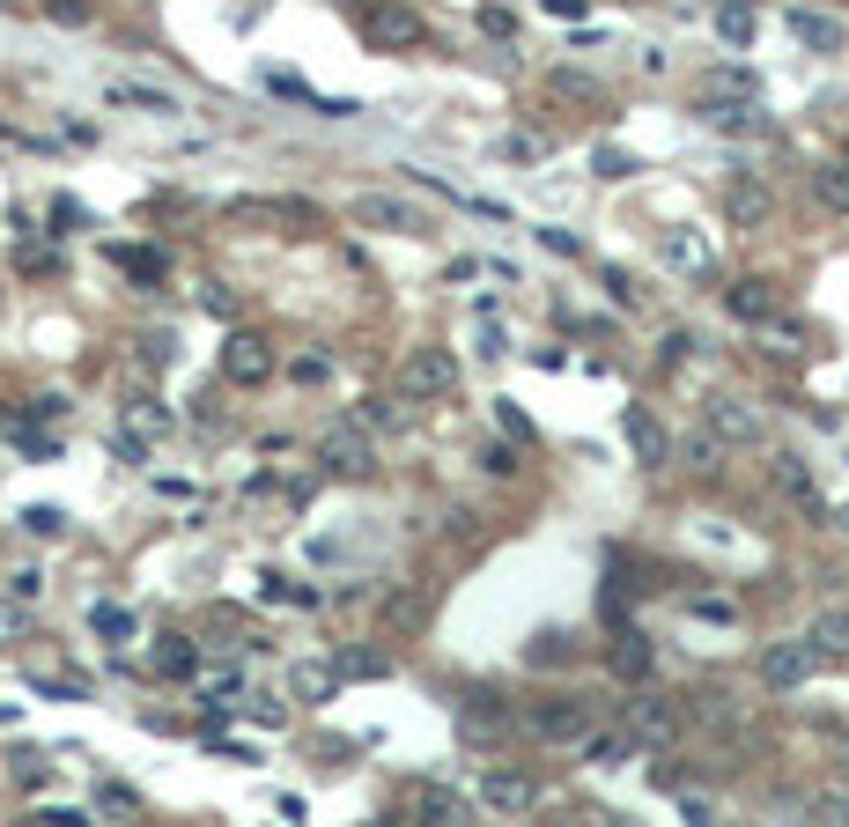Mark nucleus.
Here are the masks:
<instances>
[{"instance_id": "f257e3e1", "label": "nucleus", "mask_w": 849, "mask_h": 827, "mask_svg": "<svg viewBox=\"0 0 849 827\" xmlns=\"http://www.w3.org/2000/svg\"><path fill=\"white\" fill-rule=\"evenodd\" d=\"M391 391L413 399V407L451 399V391H459V355H451V347H413L407 363H399V377H391Z\"/></svg>"}, {"instance_id": "f03ea898", "label": "nucleus", "mask_w": 849, "mask_h": 827, "mask_svg": "<svg viewBox=\"0 0 849 827\" xmlns=\"http://www.w3.org/2000/svg\"><path fill=\"white\" fill-rule=\"evenodd\" d=\"M318 465H325L333 481H369V473H377V437H369L363 421H333V429L318 437Z\"/></svg>"}, {"instance_id": "7ed1b4c3", "label": "nucleus", "mask_w": 849, "mask_h": 827, "mask_svg": "<svg viewBox=\"0 0 849 827\" xmlns=\"http://www.w3.org/2000/svg\"><path fill=\"white\" fill-rule=\"evenodd\" d=\"M621 731H628V747H665V739L679 731V702H673V695L635 687L628 702H621Z\"/></svg>"}, {"instance_id": "20e7f679", "label": "nucleus", "mask_w": 849, "mask_h": 827, "mask_svg": "<svg viewBox=\"0 0 849 827\" xmlns=\"http://www.w3.org/2000/svg\"><path fill=\"white\" fill-rule=\"evenodd\" d=\"M813 665H820V657H813V643H805V635H791V643H769V651H761V687H769V695H798V687L813 680Z\"/></svg>"}, {"instance_id": "39448f33", "label": "nucleus", "mask_w": 849, "mask_h": 827, "mask_svg": "<svg viewBox=\"0 0 849 827\" xmlns=\"http://www.w3.org/2000/svg\"><path fill=\"white\" fill-rule=\"evenodd\" d=\"M621 437H628V451H635V465H643V473L673 465V437H665V421H657L651 407H628V414H621Z\"/></svg>"}, {"instance_id": "423d86ee", "label": "nucleus", "mask_w": 849, "mask_h": 827, "mask_svg": "<svg viewBox=\"0 0 849 827\" xmlns=\"http://www.w3.org/2000/svg\"><path fill=\"white\" fill-rule=\"evenodd\" d=\"M363 30H369V45H421V37H429V23L413 15L407 0H377V8H363Z\"/></svg>"}, {"instance_id": "0eeeda50", "label": "nucleus", "mask_w": 849, "mask_h": 827, "mask_svg": "<svg viewBox=\"0 0 849 827\" xmlns=\"http://www.w3.org/2000/svg\"><path fill=\"white\" fill-rule=\"evenodd\" d=\"M525 724H533L547 747H583V739H591V709L583 702H533Z\"/></svg>"}, {"instance_id": "6e6552de", "label": "nucleus", "mask_w": 849, "mask_h": 827, "mask_svg": "<svg viewBox=\"0 0 849 827\" xmlns=\"http://www.w3.org/2000/svg\"><path fill=\"white\" fill-rule=\"evenodd\" d=\"M222 377H229V385H267L273 347L259 341V333H229V341H222Z\"/></svg>"}, {"instance_id": "1a4fd4ad", "label": "nucleus", "mask_w": 849, "mask_h": 827, "mask_svg": "<svg viewBox=\"0 0 849 827\" xmlns=\"http://www.w3.org/2000/svg\"><path fill=\"white\" fill-rule=\"evenodd\" d=\"M702 429H717V437L739 451V443H761V414H753V399H739V391H717L702 414Z\"/></svg>"}, {"instance_id": "9d476101", "label": "nucleus", "mask_w": 849, "mask_h": 827, "mask_svg": "<svg viewBox=\"0 0 849 827\" xmlns=\"http://www.w3.org/2000/svg\"><path fill=\"white\" fill-rule=\"evenodd\" d=\"M533 798H539V783L525 776V769H487V776H481V805H487V813H525Z\"/></svg>"}, {"instance_id": "9b49d317", "label": "nucleus", "mask_w": 849, "mask_h": 827, "mask_svg": "<svg viewBox=\"0 0 849 827\" xmlns=\"http://www.w3.org/2000/svg\"><path fill=\"white\" fill-rule=\"evenodd\" d=\"M805 643H813L820 665H849V606H820L813 629H805Z\"/></svg>"}, {"instance_id": "f8f14e48", "label": "nucleus", "mask_w": 849, "mask_h": 827, "mask_svg": "<svg viewBox=\"0 0 849 827\" xmlns=\"http://www.w3.org/2000/svg\"><path fill=\"white\" fill-rule=\"evenodd\" d=\"M665 267L687 273V281H717V251H709V237H695V229H673V237H665Z\"/></svg>"}, {"instance_id": "ddd939ff", "label": "nucleus", "mask_w": 849, "mask_h": 827, "mask_svg": "<svg viewBox=\"0 0 849 827\" xmlns=\"http://www.w3.org/2000/svg\"><path fill=\"white\" fill-rule=\"evenodd\" d=\"M791 37H798L805 52H820V60H827V52H842V45H849V30L835 23L827 8H791Z\"/></svg>"}, {"instance_id": "4468645a", "label": "nucleus", "mask_w": 849, "mask_h": 827, "mask_svg": "<svg viewBox=\"0 0 849 827\" xmlns=\"http://www.w3.org/2000/svg\"><path fill=\"white\" fill-rule=\"evenodd\" d=\"M673 459H687V473H695V481H717V473H724V459H731V443L717 437V429H695L687 443H673Z\"/></svg>"}, {"instance_id": "2eb2a0df", "label": "nucleus", "mask_w": 849, "mask_h": 827, "mask_svg": "<svg viewBox=\"0 0 849 827\" xmlns=\"http://www.w3.org/2000/svg\"><path fill=\"white\" fill-rule=\"evenodd\" d=\"M289 695H295V702H333V695H340L333 657H303V665H289Z\"/></svg>"}, {"instance_id": "dca6fc26", "label": "nucleus", "mask_w": 849, "mask_h": 827, "mask_svg": "<svg viewBox=\"0 0 849 827\" xmlns=\"http://www.w3.org/2000/svg\"><path fill=\"white\" fill-rule=\"evenodd\" d=\"M695 89H702V104H753L761 97V82H753L746 67H709Z\"/></svg>"}, {"instance_id": "f3484780", "label": "nucleus", "mask_w": 849, "mask_h": 827, "mask_svg": "<svg viewBox=\"0 0 849 827\" xmlns=\"http://www.w3.org/2000/svg\"><path fill=\"white\" fill-rule=\"evenodd\" d=\"M459 724H465L473 747H487V739L509 724V702H495V695H465V702H459Z\"/></svg>"}, {"instance_id": "a211bd4d", "label": "nucleus", "mask_w": 849, "mask_h": 827, "mask_svg": "<svg viewBox=\"0 0 849 827\" xmlns=\"http://www.w3.org/2000/svg\"><path fill=\"white\" fill-rule=\"evenodd\" d=\"M333 673H340V680H385V673H391V651H377V643H340V651H333Z\"/></svg>"}, {"instance_id": "6ab92c4d", "label": "nucleus", "mask_w": 849, "mask_h": 827, "mask_svg": "<svg viewBox=\"0 0 849 827\" xmlns=\"http://www.w3.org/2000/svg\"><path fill=\"white\" fill-rule=\"evenodd\" d=\"M407 813H413V820H465V798L451 791V783H413Z\"/></svg>"}, {"instance_id": "aec40b11", "label": "nucleus", "mask_w": 849, "mask_h": 827, "mask_svg": "<svg viewBox=\"0 0 849 827\" xmlns=\"http://www.w3.org/2000/svg\"><path fill=\"white\" fill-rule=\"evenodd\" d=\"M724 303H731L739 325H769V318H776V289H769V281H731Z\"/></svg>"}, {"instance_id": "412c9836", "label": "nucleus", "mask_w": 849, "mask_h": 827, "mask_svg": "<svg viewBox=\"0 0 849 827\" xmlns=\"http://www.w3.org/2000/svg\"><path fill=\"white\" fill-rule=\"evenodd\" d=\"M421 621H429V591H421V584H391V591H385V629L413 635Z\"/></svg>"}, {"instance_id": "4be33fe9", "label": "nucleus", "mask_w": 849, "mask_h": 827, "mask_svg": "<svg viewBox=\"0 0 849 827\" xmlns=\"http://www.w3.org/2000/svg\"><path fill=\"white\" fill-rule=\"evenodd\" d=\"M776 487L798 503L805 517H827V503H820V487H813V473H805V459H791V451H783V459H776Z\"/></svg>"}, {"instance_id": "5701e85b", "label": "nucleus", "mask_w": 849, "mask_h": 827, "mask_svg": "<svg viewBox=\"0 0 849 827\" xmlns=\"http://www.w3.org/2000/svg\"><path fill=\"white\" fill-rule=\"evenodd\" d=\"M606 665H613V680H643V673H651V635L621 629V635L606 643Z\"/></svg>"}, {"instance_id": "b1692460", "label": "nucleus", "mask_w": 849, "mask_h": 827, "mask_svg": "<svg viewBox=\"0 0 849 827\" xmlns=\"http://www.w3.org/2000/svg\"><path fill=\"white\" fill-rule=\"evenodd\" d=\"M724 207H731V222H739V229H761V222L776 215L769 185H753V178H739V185H731V193H724Z\"/></svg>"}, {"instance_id": "393cba45", "label": "nucleus", "mask_w": 849, "mask_h": 827, "mask_svg": "<svg viewBox=\"0 0 849 827\" xmlns=\"http://www.w3.org/2000/svg\"><path fill=\"white\" fill-rule=\"evenodd\" d=\"M155 673H163V680H200V643L163 635V643H155Z\"/></svg>"}, {"instance_id": "a878e982", "label": "nucleus", "mask_w": 849, "mask_h": 827, "mask_svg": "<svg viewBox=\"0 0 849 827\" xmlns=\"http://www.w3.org/2000/svg\"><path fill=\"white\" fill-rule=\"evenodd\" d=\"M355 222H369V229H413L407 200H391V193H363L355 200Z\"/></svg>"}, {"instance_id": "bb28decb", "label": "nucleus", "mask_w": 849, "mask_h": 827, "mask_svg": "<svg viewBox=\"0 0 849 827\" xmlns=\"http://www.w3.org/2000/svg\"><path fill=\"white\" fill-rule=\"evenodd\" d=\"M702 119L717 126V133H769V119H761L753 104H702Z\"/></svg>"}, {"instance_id": "cd10ccee", "label": "nucleus", "mask_w": 849, "mask_h": 827, "mask_svg": "<svg viewBox=\"0 0 849 827\" xmlns=\"http://www.w3.org/2000/svg\"><path fill=\"white\" fill-rule=\"evenodd\" d=\"M111 104H133V111H155V119L178 111V97H170V89H148V82H111Z\"/></svg>"}, {"instance_id": "c85d7f7f", "label": "nucleus", "mask_w": 849, "mask_h": 827, "mask_svg": "<svg viewBox=\"0 0 849 827\" xmlns=\"http://www.w3.org/2000/svg\"><path fill=\"white\" fill-rule=\"evenodd\" d=\"M813 193H820L835 215H849V163H820V171H813Z\"/></svg>"}, {"instance_id": "c756f323", "label": "nucleus", "mask_w": 849, "mask_h": 827, "mask_svg": "<svg viewBox=\"0 0 849 827\" xmlns=\"http://www.w3.org/2000/svg\"><path fill=\"white\" fill-rule=\"evenodd\" d=\"M717 37H724V45H753V0H724V15H717Z\"/></svg>"}, {"instance_id": "7c9ffc66", "label": "nucleus", "mask_w": 849, "mask_h": 827, "mask_svg": "<svg viewBox=\"0 0 849 827\" xmlns=\"http://www.w3.org/2000/svg\"><path fill=\"white\" fill-rule=\"evenodd\" d=\"M259 599H267V606H318V591L311 584H289V577H259Z\"/></svg>"}, {"instance_id": "2f4dec72", "label": "nucleus", "mask_w": 849, "mask_h": 827, "mask_svg": "<svg viewBox=\"0 0 849 827\" xmlns=\"http://www.w3.org/2000/svg\"><path fill=\"white\" fill-rule=\"evenodd\" d=\"M89 629H97L104 643H133V613H126V606H111V599H104V606H89Z\"/></svg>"}, {"instance_id": "473e14b6", "label": "nucleus", "mask_w": 849, "mask_h": 827, "mask_svg": "<svg viewBox=\"0 0 849 827\" xmlns=\"http://www.w3.org/2000/svg\"><path fill=\"white\" fill-rule=\"evenodd\" d=\"M126 429H133V437H170V407H155V399H133V407H126Z\"/></svg>"}, {"instance_id": "72a5a7b5", "label": "nucleus", "mask_w": 849, "mask_h": 827, "mask_svg": "<svg viewBox=\"0 0 849 827\" xmlns=\"http://www.w3.org/2000/svg\"><path fill=\"white\" fill-rule=\"evenodd\" d=\"M45 15L60 30H82V23H97V0H45Z\"/></svg>"}, {"instance_id": "f704fd0d", "label": "nucleus", "mask_w": 849, "mask_h": 827, "mask_svg": "<svg viewBox=\"0 0 849 827\" xmlns=\"http://www.w3.org/2000/svg\"><path fill=\"white\" fill-rule=\"evenodd\" d=\"M569 651H577V643H569L561 629H539V635H533V651H525V657H533V665H561Z\"/></svg>"}, {"instance_id": "c9c22d12", "label": "nucleus", "mask_w": 849, "mask_h": 827, "mask_svg": "<svg viewBox=\"0 0 849 827\" xmlns=\"http://www.w3.org/2000/svg\"><path fill=\"white\" fill-rule=\"evenodd\" d=\"M347 421H363L369 437H377V429H399V407H391V399H363V407L347 414Z\"/></svg>"}, {"instance_id": "e433bc0d", "label": "nucleus", "mask_w": 849, "mask_h": 827, "mask_svg": "<svg viewBox=\"0 0 849 827\" xmlns=\"http://www.w3.org/2000/svg\"><path fill=\"white\" fill-rule=\"evenodd\" d=\"M591 171H599V178H635V155H628V148H613V141H599Z\"/></svg>"}, {"instance_id": "4c0bfd02", "label": "nucleus", "mask_w": 849, "mask_h": 827, "mask_svg": "<svg viewBox=\"0 0 849 827\" xmlns=\"http://www.w3.org/2000/svg\"><path fill=\"white\" fill-rule=\"evenodd\" d=\"M599 289H606V296H613V303H621V311H628V318L643 311V296H635V281H628V273H621V267H606V273H599Z\"/></svg>"}, {"instance_id": "58836bf2", "label": "nucleus", "mask_w": 849, "mask_h": 827, "mask_svg": "<svg viewBox=\"0 0 849 827\" xmlns=\"http://www.w3.org/2000/svg\"><path fill=\"white\" fill-rule=\"evenodd\" d=\"M555 97H569V104H599V82H591V74H569V67H561V74H555Z\"/></svg>"}, {"instance_id": "ea45409f", "label": "nucleus", "mask_w": 849, "mask_h": 827, "mask_svg": "<svg viewBox=\"0 0 849 827\" xmlns=\"http://www.w3.org/2000/svg\"><path fill=\"white\" fill-rule=\"evenodd\" d=\"M495 155H503V163H539V133H503Z\"/></svg>"}, {"instance_id": "a19ab883", "label": "nucleus", "mask_w": 849, "mask_h": 827, "mask_svg": "<svg viewBox=\"0 0 849 827\" xmlns=\"http://www.w3.org/2000/svg\"><path fill=\"white\" fill-rule=\"evenodd\" d=\"M687 613H695V621H709V629H731V621H739V606H731V599H687Z\"/></svg>"}, {"instance_id": "79ce46f5", "label": "nucleus", "mask_w": 849, "mask_h": 827, "mask_svg": "<svg viewBox=\"0 0 849 827\" xmlns=\"http://www.w3.org/2000/svg\"><path fill=\"white\" fill-rule=\"evenodd\" d=\"M23 533H37V539H60V533H67V517L52 511V503H37V511H23Z\"/></svg>"}, {"instance_id": "37998d69", "label": "nucleus", "mask_w": 849, "mask_h": 827, "mask_svg": "<svg viewBox=\"0 0 849 827\" xmlns=\"http://www.w3.org/2000/svg\"><path fill=\"white\" fill-rule=\"evenodd\" d=\"M481 30H487V37H495V45H509V37H517V15H509V8H495V0H487V8H481Z\"/></svg>"}, {"instance_id": "c03bdc74", "label": "nucleus", "mask_w": 849, "mask_h": 827, "mask_svg": "<svg viewBox=\"0 0 849 827\" xmlns=\"http://www.w3.org/2000/svg\"><path fill=\"white\" fill-rule=\"evenodd\" d=\"M126 273H141V281H163V251H119Z\"/></svg>"}, {"instance_id": "a18cd8bd", "label": "nucleus", "mask_w": 849, "mask_h": 827, "mask_svg": "<svg viewBox=\"0 0 849 827\" xmlns=\"http://www.w3.org/2000/svg\"><path fill=\"white\" fill-rule=\"evenodd\" d=\"M495 421H503V437H509V443H533V421L509 407V399H495Z\"/></svg>"}, {"instance_id": "49530a36", "label": "nucleus", "mask_w": 849, "mask_h": 827, "mask_svg": "<svg viewBox=\"0 0 849 827\" xmlns=\"http://www.w3.org/2000/svg\"><path fill=\"white\" fill-rule=\"evenodd\" d=\"M695 347H702L695 333H665V347H657V363H665V369H679L687 355H695Z\"/></svg>"}, {"instance_id": "de8ad7c7", "label": "nucleus", "mask_w": 849, "mask_h": 827, "mask_svg": "<svg viewBox=\"0 0 849 827\" xmlns=\"http://www.w3.org/2000/svg\"><path fill=\"white\" fill-rule=\"evenodd\" d=\"M289 377H295V385H325V377H333V363H325V355H295Z\"/></svg>"}, {"instance_id": "09e8293b", "label": "nucleus", "mask_w": 849, "mask_h": 827, "mask_svg": "<svg viewBox=\"0 0 849 827\" xmlns=\"http://www.w3.org/2000/svg\"><path fill=\"white\" fill-rule=\"evenodd\" d=\"M481 473L509 481V473H517V451H509V443H487V451H481Z\"/></svg>"}, {"instance_id": "8fccbe9b", "label": "nucleus", "mask_w": 849, "mask_h": 827, "mask_svg": "<svg viewBox=\"0 0 849 827\" xmlns=\"http://www.w3.org/2000/svg\"><path fill=\"white\" fill-rule=\"evenodd\" d=\"M628 754V747H621V739H583V761H591V769H613V761Z\"/></svg>"}, {"instance_id": "3c124183", "label": "nucleus", "mask_w": 849, "mask_h": 827, "mask_svg": "<svg viewBox=\"0 0 849 827\" xmlns=\"http://www.w3.org/2000/svg\"><path fill=\"white\" fill-rule=\"evenodd\" d=\"M679 820H695V827H709V820H717V805H709L702 791H679Z\"/></svg>"}, {"instance_id": "603ef678", "label": "nucleus", "mask_w": 849, "mask_h": 827, "mask_svg": "<svg viewBox=\"0 0 849 827\" xmlns=\"http://www.w3.org/2000/svg\"><path fill=\"white\" fill-rule=\"evenodd\" d=\"M111 451H119L126 465H148V437H133V429H119V437H111Z\"/></svg>"}, {"instance_id": "864d4df0", "label": "nucleus", "mask_w": 849, "mask_h": 827, "mask_svg": "<svg viewBox=\"0 0 849 827\" xmlns=\"http://www.w3.org/2000/svg\"><path fill=\"white\" fill-rule=\"evenodd\" d=\"M37 591H45V577H37V569H15V577H8V599H23V606L37 599Z\"/></svg>"}, {"instance_id": "5fc2aeb1", "label": "nucleus", "mask_w": 849, "mask_h": 827, "mask_svg": "<svg viewBox=\"0 0 849 827\" xmlns=\"http://www.w3.org/2000/svg\"><path fill=\"white\" fill-rule=\"evenodd\" d=\"M539 244H547V251H561V259H577V251H583L577 229H539Z\"/></svg>"}, {"instance_id": "6e6d98bb", "label": "nucleus", "mask_w": 849, "mask_h": 827, "mask_svg": "<svg viewBox=\"0 0 849 827\" xmlns=\"http://www.w3.org/2000/svg\"><path fill=\"white\" fill-rule=\"evenodd\" d=\"M769 347H776V355H805V333H791V325L769 318Z\"/></svg>"}, {"instance_id": "4d7b16f0", "label": "nucleus", "mask_w": 849, "mask_h": 827, "mask_svg": "<svg viewBox=\"0 0 849 827\" xmlns=\"http://www.w3.org/2000/svg\"><path fill=\"white\" fill-rule=\"evenodd\" d=\"M97 805H104V813H133V805H141V798H133L126 783H104V791H97Z\"/></svg>"}, {"instance_id": "13d9d810", "label": "nucleus", "mask_w": 849, "mask_h": 827, "mask_svg": "<svg viewBox=\"0 0 849 827\" xmlns=\"http://www.w3.org/2000/svg\"><path fill=\"white\" fill-rule=\"evenodd\" d=\"M15 776H23V791H45V783H52V761L23 754V769H15Z\"/></svg>"}, {"instance_id": "bf43d9fd", "label": "nucleus", "mask_w": 849, "mask_h": 827, "mask_svg": "<svg viewBox=\"0 0 849 827\" xmlns=\"http://www.w3.org/2000/svg\"><path fill=\"white\" fill-rule=\"evenodd\" d=\"M200 303H207V311H215V318H237V296L222 289V281H207V296H200Z\"/></svg>"}, {"instance_id": "052dcab7", "label": "nucleus", "mask_w": 849, "mask_h": 827, "mask_svg": "<svg viewBox=\"0 0 849 827\" xmlns=\"http://www.w3.org/2000/svg\"><path fill=\"white\" fill-rule=\"evenodd\" d=\"M0 635H23V599H15V606H0Z\"/></svg>"}, {"instance_id": "680f3d73", "label": "nucleus", "mask_w": 849, "mask_h": 827, "mask_svg": "<svg viewBox=\"0 0 849 827\" xmlns=\"http://www.w3.org/2000/svg\"><path fill=\"white\" fill-rule=\"evenodd\" d=\"M547 15H561V23H569V15H583V0H547Z\"/></svg>"}, {"instance_id": "e2e57ef3", "label": "nucleus", "mask_w": 849, "mask_h": 827, "mask_svg": "<svg viewBox=\"0 0 849 827\" xmlns=\"http://www.w3.org/2000/svg\"><path fill=\"white\" fill-rule=\"evenodd\" d=\"M835 525H842V533H849V503H842V511H835Z\"/></svg>"}, {"instance_id": "0e129e2a", "label": "nucleus", "mask_w": 849, "mask_h": 827, "mask_svg": "<svg viewBox=\"0 0 849 827\" xmlns=\"http://www.w3.org/2000/svg\"><path fill=\"white\" fill-rule=\"evenodd\" d=\"M0 8H8V0H0Z\"/></svg>"}]
</instances>
